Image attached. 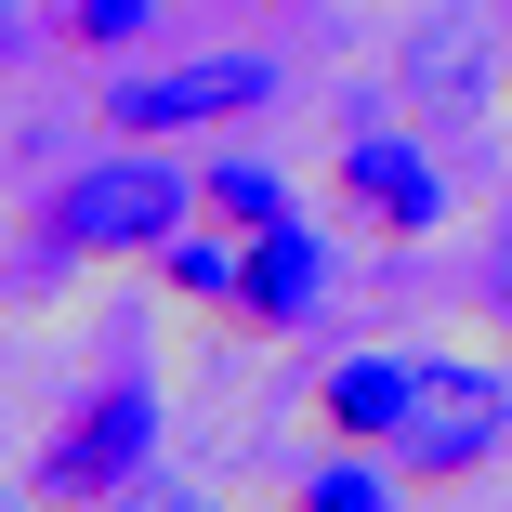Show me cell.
<instances>
[{"label": "cell", "instance_id": "8", "mask_svg": "<svg viewBox=\"0 0 512 512\" xmlns=\"http://www.w3.org/2000/svg\"><path fill=\"white\" fill-rule=\"evenodd\" d=\"M316 289H329L316 237H302V224H263V250H250V289H237V316H263V329H302V316H316Z\"/></svg>", "mask_w": 512, "mask_h": 512}, {"label": "cell", "instance_id": "3", "mask_svg": "<svg viewBox=\"0 0 512 512\" xmlns=\"http://www.w3.org/2000/svg\"><path fill=\"white\" fill-rule=\"evenodd\" d=\"M145 447H158V394H145V381H106V394L40 447V499H119V486L145 473Z\"/></svg>", "mask_w": 512, "mask_h": 512}, {"label": "cell", "instance_id": "11", "mask_svg": "<svg viewBox=\"0 0 512 512\" xmlns=\"http://www.w3.org/2000/svg\"><path fill=\"white\" fill-rule=\"evenodd\" d=\"M158 0H66V40H145Z\"/></svg>", "mask_w": 512, "mask_h": 512}, {"label": "cell", "instance_id": "9", "mask_svg": "<svg viewBox=\"0 0 512 512\" xmlns=\"http://www.w3.org/2000/svg\"><path fill=\"white\" fill-rule=\"evenodd\" d=\"M197 197H211V211H224V224H250V237H263V224H289V184H276L263 158H224V171H211V184H197Z\"/></svg>", "mask_w": 512, "mask_h": 512}, {"label": "cell", "instance_id": "4", "mask_svg": "<svg viewBox=\"0 0 512 512\" xmlns=\"http://www.w3.org/2000/svg\"><path fill=\"white\" fill-rule=\"evenodd\" d=\"M499 447V381L486 368H421V407L394 434V473H473Z\"/></svg>", "mask_w": 512, "mask_h": 512}, {"label": "cell", "instance_id": "15", "mask_svg": "<svg viewBox=\"0 0 512 512\" xmlns=\"http://www.w3.org/2000/svg\"><path fill=\"white\" fill-rule=\"evenodd\" d=\"M0 512H14V499H0Z\"/></svg>", "mask_w": 512, "mask_h": 512}, {"label": "cell", "instance_id": "7", "mask_svg": "<svg viewBox=\"0 0 512 512\" xmlns=\"http://www.w3.org/2000/svg\"><path fill=\"white\" fill-rule=\"evenodd\" d=\"M407 92H421V119H473L486 106V27L473 14H434L407 40Z\"/></svg>", "mask_w": 512, "mask_h": 512}, {"label": "cell", "instance_id": "10", "mask_svg": "<svg viewBox=\"0 0 512 512\" xmlns=\"http://www.w3.org/2000/svg\"><path fill=\"white\" fill-rule=\"evenodd\" d=\"M171 276H184L197 302H237V289H250V263H224L211 237H171Z\"/></svg>", "mask_w": 512, "mask_h": 512}, {"label": "cell", "instance_id": "1", "mask_svg": "<svg viewBox=\"0 0 512 512\" xmlns=\"http://www.w3.org/2000/svg\"><path fill=\"white\" fill-rule=\"evenodd\" d=\"M53 237L66 250H171L184 237V171L171 158H92L53 197Z\"/></svg>", "mask_w": 512, "mask_h": 512}, {"label": "cell", "instance_id": "12", "mask_svg": "<svg viewBox=\"0 0 512 512\" xmlns=\"http://www.w3.org/2000/svg\"><path fill=\"white\" fill-rule=\"evenodd\" d=\"M302 512H381V473L368 460H329L316 486H302Z\"/></svg>", "mask_w": 512, "mask_h": 512}, {"label": "cell", "instance_id": "14", "mask_svg": "<svg viewBox=\"0 0 512 512\" xmlns=\"http://www.w3.org/2000/svg\"><path fill=\"white\" fill-rule=\"evenodd\" d=\"M0 14H14V0H0Z\"/></svg>", "mask_w": 512, "mask_h": 512}, {"label": "cell", "instance_id": "13", "mask_svg": "<svg viewBox=\"0 0 512 512\" xmlns=\"http://www.w3.org/2000/svg\"><path fill=\"white\" fill-rule=\"evenodd\" d=\"M119 512H197V499H119Z\"/></svg>", "mask_w": 512, "mask_h": 512}, {"label": "cell", "instance_id": "2", "mask_svg": "<svg viewBox=\"0 0 512 512\" xmlns=\"http://www.w3.org/2000/svg\"><path fill=\"white\" fill-rule=\"evenodd\" d=\"M263 92H276V66H263V53H197V66L119 79V92H106V119H119L132 145H158V132H211V119H250Z\"/></svg>", "mask_w": 512, "mask_h": 512}, {"label": "cell", "instance_id": "5", "mask_svg": "<svg viewBox=\"0 0 512 512\" xmlns=\"http://www.w3.org/2000/svg\"><path fill=\"white\" fill-rule=\"evenodd\" d=\"M342 197H355L381 237H434V224H447L434 158H421V145H394V132H355V145H342Z\"/></svg>", "mask_w": 512, "mask_h": 512}, {"label": "cell", "instance_id": "6", "mask_svg": "<svg viewBox=\"0 0 512 512\" xmlns=\"http://www.w3.org/2000/svg\"><path fill=\"white\" fill-rule=\"evenodd\" d=\"M316 407H329V434H342V447H394V434H407V407H421V355H342Z\"/></svg>", "mask_w": 512, "mask_h": 512}]
</instances>
